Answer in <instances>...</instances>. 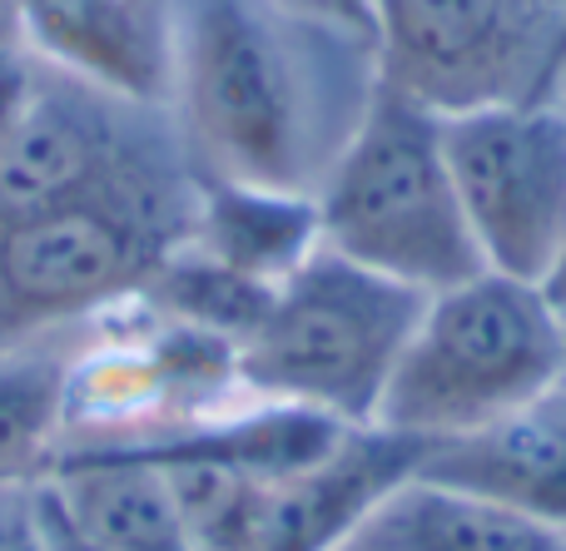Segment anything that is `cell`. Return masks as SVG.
Instances as JSON below:
<instances>
[{
    "mask_svg": "<svg viewBox=\"0 0 566 551\" xmlns=\"http://www.w3.org/2000/svg\"><path fill=\"white\" fill-rule=\"evenodd\" d=\"M199 174L185 145L115 169L95 189L0 224V343L80 333L129 308L175 248L189 244Z\"/></svg>",
    "mask_w": 566,
    "mask_h": 551,
    "instance_id": "2",
    "label": "cell"
},
{
    "mask_svg": "<svg viewBox=\"0 0 566 551\" xmlns=\"http://www.w3.org/2000/svg\"><path fill=\"white\" fill-rule=\"evenodd\" d=\"M378 85L368 30L283 0H165V115L199 179L313 199Z\"/></svg>",
    "mask_w": 566,
    "mask_h": 551,
    "instance_id": "1",
    "label": "cell"
},
{
    "mask_svg": "<svg viewBox=\"0 0 566 551\" xmlns=\"http://www.w3.org/2000/svg\"><path fill=\"white\" fill-rule=\"evenodd\" d=\"M333 551H378V547H368V542H358V537H348V542H338Z\"/></svg>",
    "mask_w": 566,
    "mask_h": 551,
    "instance_id": "19",
    "label": "cell"
},
{
    "mask_svg": "<svg viewBox=\"0 0 566 551\" xmlns=\"http://www.w3.org/2000/svg\"><path fill=\"white\" fill-rule=\"evenodd\" d=\"M75 333L0 343V487H35L65 453L75 413Z\"/></svg>",
    "mask_w": 566,
    "mask_h": 551,
    "instance_id": "12",
    "label": "cell"
},
{
    "mask_svg": "<svg viewBox=\"0 0 566 551\" xmlns=\"http://www.w3.org/2000/svg\"><path fill=\"white\" fill-rule=\"evenodd\" d=\"M378 80L432 115L542 99L566 65V0H368Z\"/></svg>",
    "mask_w": 566,
    "mask_h": 551,
    "instance_id": "6",
    "label": "cell"
},
{
    "mask_svg": "<svg viewBox=\"0 0 566 551\" xmlns=\"http://www.w3.org/2000/svg\"><path fill=\"white\" fill-rule=\"evenodd\" d=\"M412 477L517 507L566 532V378L478 433L422 447Z\"/></svg>",
    "mask_w": 566,
    "mask_h": 551,
    "instance_id": "9",
    "label": "cell"
},
{
    "mask_svg": "<svg viewBox=\"0 0 566 551\" xmlns=\"http://www.w3.org/2000/svg\"><path fill=\"white\" fill-rule=\"evenodd\" d=\"M422 447L382 427H348L313 467L279 477L269 497L264 551H333L363 517L418 473Z\"/></svg>",
    "mask_w": 566,
    "mask_h": 551,
    "instance_id": "10",
    "label": "cell"
},
{
    "mask_svg": "<svg viewBox=\"0 0 566 551\" xmlns=\"http://www.w3.org/2000/svg\"><path fill=\"white\" fill-rule=\"evenodd\" d=\"M552 95H557L562 105H566V65H562V75H557V89H552Z\"/></svg>",
    "mask_w": 566,
    "mask_h": 551,
    "instance_id": "20",
    "label": "cell"
},
{
    "mask_svg": "<svg viewBox=\"0 0 566 551\" xmlns=\"http://www.w3.org/2000/svg\"><path fill=\"white\" fill-rule=\"evenodd\" d=\"M35 65L40 60H35V50L25 45V30L20 25L0 30V135H6V125L20 115V105H25Z\"/></svg>",
    "mask_w": 566,
    "mask_h": 551,
    "instance_id": "15",
    "label": "cell"
},
{
    "mask_svg": "<svg viewBox=\"0 0 566 551\" xmlns=\"http://www.w3.org/2000/svg\"><path fill=\"white\" fill-rule=\"evenodd\" d=\"M562 378L566 338L537 284L482 268L422 304L373 427L432 447L497 423Z\"/></svg>",
    "mask_w": 566,
    "mask_h": 551,
    "instance_id": "5",
    "label": "cell"
},
{
    "mask_svg": "<svg viewBox=\"0 0 566 551\" xmlns=\"http://www.w3.org/2000/svg\"><path fill=\"white\" fill-rule=\"evenodd\" d=\"M189 244L214 264L259 284H279L318 248V209L313 199L274 194V189L219 184L199 179V209Z\"/></svg>",
    "mask_w": 566,
    "mask_h": 551,
    "instance_id": "13",
    "label": "cell"
},
{
    "mask_svg": "<svg viewBox=\"0 0 566 551\" xmlns=\"http://www.w3.org/2000/svg\"><path fill=\"white\" fill-rule=\"evenodd\" d=\"M175 139L165 105L40 60L25 105L0 135V224L65 204Z\"/></svg>",
    "mask_w": 566,
    "mask_h": 551,
    "instance_id": "8",
    "label": "cell"
},
{
    "mask_svg": "<svg viewBox=\"0 0 566 551\" xmlns=\"http://www.w3.org/2000/svg\"><path fill=\"white\" fill-rule=\"evenodd\" d=\"M442 145L482 264L537 284L566 244V105L542 95L448 115Z\"/></svg>",
    "mask_w": 566,
    "mask_h": 551,
    "instance_id": "7",
    "label": "cell"
},
{
    "mask_svg": "<svg viewBox=\"0 0 566 551\" xmlns=\"http://www.w3.org/2000/svg\"><path fill=\"white\" fill-rule=\"evenodd\" d=\"M318 244L418 294L478 278L482 254L452 184L442 115L378 85L368 115L313 194Z\"/></svg>",
    "mask_w": 566,
    "mask_h": 551,
    "instance_id": "3",
    "label": "cell"
},
{
    "mask_svg": "<svg viewBox=\"0 0 566 551\" xmlns=\"http://www.w3.org/2000/svg\"><path fill=\"white\" fill-rule=\"evenodd\" d=\"M0 551H45V517L35 487H0Z\"/></svg>",
    "mask_w": 566,
    "mask_h": 551,
    "instance_id": "14",
    "label": "cell"
},
{
    "mask_svg": "<svg viewBox=\"0 0 566 551\" xmlns=\"http://www.w3.org/2000/svg\"><path fill=\"white\" fill-rule=\"evenodd\" d=\"M422 304L428 294L318 244L279 278L264 318L239 343V393L373 427Z\"/></svg>",
    "mask_w": 566,
    "mask_h": 551,
    "instance_id": "4",
    "label": "cell"
},
{
    "mask_svg": "<svg viewBox=\"0 0 566 551\" xmlns=\"http://www.w3.org/2000/svg\"><path fill=\"white\" fill-rule=\"evenodd\" d=\"M10 25H20V20H15V6H10V0H0V30H10Z\"/></svg>",
    "mask_w": 566,
    "mask_h": 551,
    "instance_id": "18",
    "label": "cell"
},
{
    "mask_svg": "<svg viewBox=\"0 0 566 551\" xmlns=\"http://www.w3.org/2000/svg\"><path fill=\"white\" fill-rule=\"evenodd\" d=\"M353 537L378 551H566L562 527L428 477L392 487Z\"/></svg>",
    "mask_w": 566,
    "mask_h": 551,
    "instance_id": "11",
    "label": "cell"
},
{
    "mask_svg": "<svg viewBox=\"0 0 566 551\" xmlns=\"http://www.w3.org/2000/svg\"><path fill=\"white\" fill-rule=\"evenodd\" d=\"M537 294H542V304L552 308V318H557V328L566 338V244L557 248V258L547 264V274L537 278Z\"/></svg>",
    "mask_w": 566,
    "mask_h": 551,
    "instance_id": "17",
    "label": "cell"
},
{
    "mask_svg": "<svg viewBox=\"0 0 566 551\" xmlns=\"http://www.w3.org/2000/svg\"><path fill=\"white\" fill-rule=\"evenodd\" d=\"M283 6L303 10V15L333 20V25H353V30H368V0H283Z\"/></svg>",
    "mask_w": 566,
    "mask_h": 551,
    "instance_id": "16",
    "label": "cell"
}]
</instances>
